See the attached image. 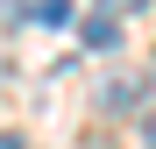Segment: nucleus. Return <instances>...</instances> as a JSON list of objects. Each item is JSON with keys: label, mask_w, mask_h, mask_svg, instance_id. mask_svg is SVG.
I'll use <instances>...</instances> for the list:
<instances>
[{"label": "nucleus", "mask_w": 156, "mask_h": 149, "mask_svg": "<svg viewBox=\"0 0 156 149\" xmlns=\"http://www.w3.org/2000/svg\"><path fill=\"white\" fill-rule=\"evenodd\" d=\"M78 36H85V50H114V43H121V21H114L107 7H99V14H92L85 29H78Z\"/></svg>", "instance_id": "f257e3e1"}, {"label": "nucleus", "mask_w": 156, "mask_h": 149, "mask_svg": "<svg viewBox=\"0 0 156 149\" xmlns=\"http://www.w3.org/2000/svg\"><path fill=\"white\" fill-rule=\"evenodd\" d=\"M36 21H43V29H64V21H71V0H36V7H29Z\"/></svg>", "instance_id": "f03ea898"}, {"label": "nucleus", "mask_w": 156, "mask_h": 149, "mask_svg": "<svg viewBox=\"0 0 156 149\" xmlns=\"http://www.w3.org/2000/svg\"><path fill=\"white\" fill-rule=\"evenodd\" d=\"M92 7H107V14H135L142 0H92Z\"/></svg>", "instance_id": "7ed1b4c3"}, {"label": "nucleus", "mask_w": 156, "mask_h": 149, "mask_svg": "<svg viewBox=\"0 0 156 149\" xmlns=\"http://www.w3.org/2000/svg\"><path fill=\"white\" fill-rule=\"evenodd\" d=\"M149 142H156V121H149Z\"/></svg>", "instance_id": "20e7f679"}]
</instances>
